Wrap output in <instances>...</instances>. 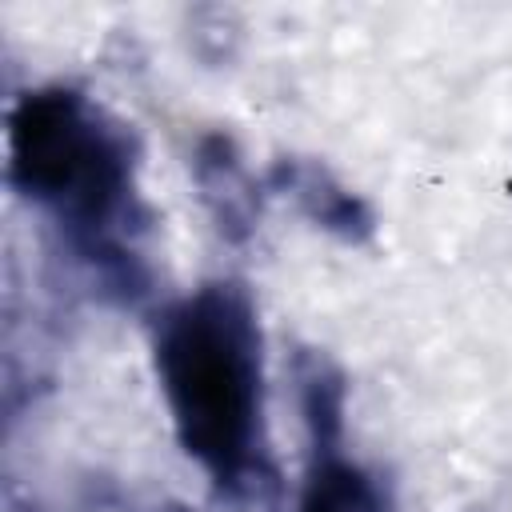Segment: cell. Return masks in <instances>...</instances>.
Masks as SVG:
<instances>
[{
    "label": "cell",
    "mask_w": 512,
    "mask_h": 512,
    "mask_svg": "<svg viewBox=\"0 0 512 512\" xmlns=\"http://www.w3.org/2000/svg\"><path fill=\"white\" fill-rule=\"evenodd\" d=\"M160 372L188 452L232 480L252 456L260 416V356L244 300L228 288L184 300L164 320Z\"/></svg>",
    "instance_id": "6da1fadb"
},
{
    "label": "cell",
    "mask_w": 512,
    "mask_h": 512,
    "mask_svg": "<svg viewBox=\"0 0 512 512\" xmlns=\"http://www.w3.org/2000/svg\"><path fill=\"white\" fill-rule=\"evenodd\" d=\"M12 168L32 196L88 220H100L124 188L116 140L68 92H40L16 108Z\"/></svg>",
    "instance_id": "7a4b0ae2"
},
{
    "label": "cell",
    "mask_w": 512,
    "mask_h": 512,
    "mask_svg": "<svg viewBox=\"0 0 512 512\" xmlns=\"http://www.w3.org/2000/svg\"><path fill=\"white\" fill-rule=\"evenodd\" d=\"M300 512H384V504L360 468L344 460H324L304 488Z\"/></svg>",
    "instance_id": "3957f363"
}]
</instances>
